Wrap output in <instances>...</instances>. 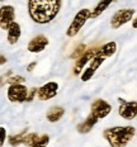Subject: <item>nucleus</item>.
Here are the masks:
<instances>
[{"label": "nucleus", "mask_w": 137, "mask_h": 147, "mask_svg": "<svg viewBox=\"0 0 137 147\" xmlns=\"http://www.w3.org/2000/svg\"><path fill=\"white\" fill-rule=\"evenodd\" d=\"M57 90H59V84L53 81H50L45 84L43 86L37 89V96L41 100H50L56 96Z\"/></svg>", "instance_id": "nucleus-9"}, {"label": "nucleus", "mask_w": 137, "mask_h": 147, "mask_svg": "<svg viewBox=\"0 0 137 147\" xmlns=\"http://www.w3.org/2000/svg\"><path fill=\"white\" fill-rule=\"evenodd\" d=\"M111 112H112V105L103 99H97L95 102H93V104H91L90 114L93 117H95L97 119L107 117Z\"/></svg>", "instance_id": "nucleus-6"}, {"label": "nucleus", "mask_w": 137, "mask_h": 147, "mask_svg": "<svg viewBox=\"0 0 137 147\" xmlns=\"http://www.w3.org/2000/svg\"><path fill=\"white\" fill-rule=\"evenodd\" d=\"M63 113H65V110H63L62 107H52V108L47 112L46 118H47L51 123H55V122L60 121V119L62 118Z\"/></svg>", "instance_id": "nucleus-15"}, {"label": "nucleus", "mask_w": 137, "mask_h": 147, "mask_svg": "<svg viewBox=\"0 0 137 147\" xmlns=\"http://www.w3.org/2000/svg\"><path fill=\"white\" fill-rule=\"evenodd\" d=\"M48 42H50V41L47 39V37L39 34L37 37H34L32 41H29V43H28V51L33 52V53L42 52L48 46Z\"/></svg>", "instance_id": "nucleus-11"}, {"label": "nucleus", "mask_w": 137, "mask_h": 147, "mask_svg": "<svg viewBox=\"0 0 137 147\" xmlns=\"http://www.w3.org/2000/svg\"><path fill=\"white\" fill-rule=\"evenodd\" d=\"M98 51H99L98 47H91V48H89V50H85L83 56H81L80 59L76 60V62H75V66H74V74L75 75H79V74H80V71L83 70V67L86 65L90 60H93L94 57L97 56Z\"/></svg>", "instance_id": "nucleus-8"}, {"label": "nucleus", "mask_w": 137, "mask_h": 147, "mask_svg": "<svg viewBox=\"0 0 137 147\" xmlns=\"http://www.w3.org/2000/svg\"><path fill=\"white\" fill-rule=\"evenodd\" d=\"M38 138H39V136L37 133H28V134L26 133L24 134V138H23V143L27 146H32Z\"/></svg>", "instance_id": "nucleus-18"}, {"label": "nucleus", "mask_w": 137, "mask_h": 147, "mask_svg": "<svg viewBox=\"0 0 137 147\" xmlns=\"http://www.w3.org/2000/svg\"><path fill=\"white\" fill-rule=\"evenodd\" d=\"M8 42L10 45H14L18 42L20 34H22V30H20V26L17 22H13L10 26L8 27Z\"/></svg>", "instance_id": "nucleus-12"}, {"label": "nucleus", "mask_w": 137, "mask_h": 147, "mask_svg": "<svg viewBox=\"0 0 137 147\" xmlns=\"http://www.w3.org/2000/svg\"><path fill=\"white\" fill-rule=\"evenodd\" d=\"M28 95V89L22 84H14L9 86L8 90V99L14 103H23L26 102Z\"/></svg>", "instance_id": "nucleus-5"}, {"label": "nucleus", "mask_w": 137, "mask_h": 147, "mask_svg": "<svg viewBox=\"0 0 137 147\" xmlns=\"http://www.w3.org/2000/svg\"><path fill=\"white\" fill-rule=\"evenodd\" d=\"M7 138V132H5L4 127H0V147L4 145V141Z\"/></svg>", "instance_id": "nucleus-22"}, {"label": "nucleus", "mask_w": 137, "mask_h": 147, "mask_svg": "<svg viewBox=\"0 0 137 147\" xmlns=\"http://www.w3.org/2000/svg\"><path fill=\"white\" fill-rule=\"evenodd\" d=\"M132 27H133V28H136V27H137V22H136V19L133 20V23H132Z\"/></svg>", "instance_id": "nucleus-27"}, {"label": "nucleus", "mask_w": 137, "mask_h": 147, "mask_svg": "<svg viewBox=\"0 0 137 147\" xmlns=\"http://www.w3.org/2000/svg\"><path fill=\"white\" fill-rule=\"evenodd\" d=\"M89 14H90L89 9H86V8L81 9V10L75 15L72 23L70 24V27L67 28V32H66V34H67L69 37H75L79 32H80V29L84 27V24L86 23V20L89 19Z\"/></svg>", "instance_id": "nucleus-3"}, {"label": "nucleus", "mask_w": 137, "mask_h": 147, "mask_svg": "<svg viewBox=\"0 0 137 147\" xmlns=\"http://www.w3.org/2000/svg\"><path fill=\"white\" fill-rule=\"evenodd\" d=\"M14 8L11 5H3L0 8V27L3 29H8V27L14 22Z\"/></svg>", "instance_id": "nucleus-10"}, {"label": "nucleus", "mask_w": 137, "mask_h": 147, "mask_svg": "<svg viewBox=\"0 0 137 147\" xmlns=\"http://www.w3.org/2000/svg\"><path fill=\"white\" fill-rule=\"evenodd\" d=\"M133 15H135V9H122V10H118L111 19L112 28L114 29L121 28L123 24L128 23L132 19Z\"/></svg>", "instance_id": "nucleus-4"}, {"label": "nucleus", "mask_w": 137, "mask_h": 147, "mask_svg": "<svg viewBox=\"0 0 137 147\" xmlns=\"http://www.w3.org/2000/svg\"><path fill=\"white\" fill-rule=\"evenodd\" d=\"M117 51V45H115V42H108V43L103 45L102 47L99 48L98 53H97V56L102 57V59L105 60V57H111L114 55V52Z\"/></svg>", "instance_id": "nucleus-13"}, {"label": "nucleus", "mask_w": 137, "mask_h": 147, "mask_svg": "<svg viewBox=\"0 0 137 147\" xmlns=\"http://www.w3.org/2000/svg\"><path fill=\"white\" fill-rule=\"evenodd\" d=\"M37 66V62H32L30 65H28L27 66V71H33V69Z\"/></svg>", "instance_id": "nucleus-25"}, {"label": "nucleus", "mask_w": 137, "mask_h": 147, "mask_svg": "<svg viewBox=\"0 0 137 147\" xmlns=\"http://www.w3.org/2000/svg\"><path fill=\"white\" fill-rule=\"evenodd\" d=\"M8 82H10L11 85H14V84H20V82H23V81H26V79L23 78V76H13V78H8Z\"/></svg>", "instance_id": "nucleus-21"}, {"label": "nucleus", "mask_w": 137, "mask_h": 147, "mask_svg": "<svg viewBox=\"0 0 137 147\" xmlns=\"http://www.w3.org/2000/svg\"><path fill=\"white\" fill-rule=\"evenodd\" d=\"M119 115L122 118L131 121L136 118L137 115V103L133 102H126L123 99H119Z\"/></svg>", "instance_id": "nucleus-7"}, {"label": "nucleus", "mask_w": 137, "mask_h": 147, "mask_svg": "<svg viewBox=\"0 0 137 147\" xmlns=\"http://www.w3.org/2000/svg\"><path fill=\"white\" fill-rule=\"evenodd\" d=\"M111 3H112V0H107V1H100L99 4L93 9V11H90L89 18H97V17H99V15L102 14L103 11H104L105 9L109 7V5H111Z\"/></svg>", "instance_id": "nucleus-16"}, {"label": "nucleus", "mask_w": 137, "mask_h": 147, "mask_svg": "<svg viewBox=\"0 0 137 147\" xmlns=\"http://www.w3.org/2000/svg\"><path fill=\"white\" fill-rule=\"evenodd\" d=\"M135 134H136V128L127 125V127L107 128L104 133H103V136L108 141L111 147H124L133 138Z\"/></svg>", "instance_id": "nucleus-2"}, {"label": "nucleus", "mask_w": 137, "mask_h": 147, "mask_svg": "<svg viewBox=\"0 0 137 147\" xmlns=\"http://www.w3.org/2000/svg\"><path fill=\"white\" fill-rule=\"evenodd\" d=\"M11 76V71H9V72H7L5 75H3V76H0V88L4 85V82H5V79L7 78H10Z\"/></svg>", "instance_id": "nucleus-24"}, {"label": "nucleus", "mask_w": 137, "mask_h": 147, "mask_svg": "<svg viewBox=\"0 0 137 147\" xmlns=\"http://www.w3.org/2000/svg\"><path fill=\"white\" fill-rule=\"evenodd\" d=\"M36 94H37V89H36V88L30 89V90L28 91V95H27L26 102H32V100H33V96H34Z\"/></svg>", "instance_id": "nucleus-23"}, {"label": "nucleus", "mask_w": 137, "mask_h": 147, "mask_svg": "<svg viewBox=\"0 0 137 147\" xmlns=\"http://www.w3.org/2000/svg\"><path fill=\"white\" fill-rule=\"evenodd\" d=\"M5 62H7V57H5L4 55H0V66L4 65Z\"/></svg>", "instance_id": "nucleus-26"}, {"label": "nucleus", "mask_w": 137, "mask_h": 147, "mask_svg": "<svg viewBox=\"0 0 137 147\" xmlns=\"http://www.w3.org/2000/svg\"><path fill=\"white\" fill-rule=\"evenodd\" d=\"M98 122V119H97L95 117H93L91 114H89L86 117V119L83 122V123H80V124H78V131L80 133H88V132H90V129L95 125V123Z\"/></svg>", "instance_id": "nucleus-14"}, {"label": "nucleus", "mask_w": 137, "mask_h": 147, "mask_svg": "<svg viewBox=\"0 0 137 147\" xmlns=\"http://www.w3.org/2000/svg\"><path fill=\"white\" fill-rule=\"evenodd\" d=\"M24 134H26V131L23 132L18 133V134H14V136H10L9 137V143L11 146H19L20 143H23V138H24Z\"/></svg>", "instance_id": "nucleus-17"}, {"label": "nucleus", "mask_w": 137, "mask_h": 147, "mask_svg": "<svg viewBox=\"0 0 137 147\" xmlns=\"http://www.w3.org/2000/svg\"><path fill=\"white\" fill-rule=\"evenodd\" d=\"M48 142H50V137H48V134H43V136H39V138L30 147H47Z\"/></svg>", "instance_id": "nucleus-19"}, {"label": "nucleus", "mask_w": 137, "mask_h": 147, "mask_svg": "<svg viewBox=\"0 0 137 147\" xmlns=\"http://www.w3.org/2000/svg\"><path fill=\"white\" fill-rule=\"evenodd\" d=\"M84 52H85V45H80V46H78V48L75 50V52L71 55V59H75V60L80 59V57L83 56Z\"/></svg>", "instance_id": "nucleus-20"}, {"label": "nucleus", "mask_w": 137, "mask_h": 147, "mask_svg": "<svg viewBox=\"0 0 137 147\" xmlns=\"http://www.w3.org/2000/svg\"><path fill=\"white\" fill-rule=\"evenodd\" d=\"M61 4L59 0H30L28 1V11L36 23L46 24L55 19L59 14Z\"/></svg>", "instance_id": "nucleus-1"}]
</instances>
